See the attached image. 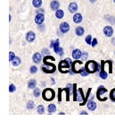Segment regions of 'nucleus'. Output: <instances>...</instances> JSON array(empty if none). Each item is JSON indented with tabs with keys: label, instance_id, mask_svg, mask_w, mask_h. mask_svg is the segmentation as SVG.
Returning <instances> with one entry per match:
<instances>
[{
	"label": "nucleus",
	"instance_id": "nucleus-1",
	"mask_svg": "<svg viewBox=\"0 0 115 121\" xmlns=\"http://www.w3.org/2000/svg\"><path fill=\"white\" fill-rule=\"evenodd\" d=\"M42 97L44 100H47V101H51L55 99L56 97V92L55 91L51 89V88H47L42 91Z\"/></svg>",
	"mask_w": 115,
	"mask_h": 121
},
{
	"label": "nucleus",
	"instance_id": "nucleus-2",
	"mask_svg": "<svg viewBox=\"0 0 115 121\" xmlns=\"http://www.w3.org/2000/svg\"><path fill=\"white\" fill-rule=\"evenodd\" d=\"M98 67H99L98 64L94 60L87 61L85 65L86 70H87L89 73H95V72H97Z\"/></svg>",
	"mask_w": 115,
	"mask_h": 121
},
{
	"label": "nucleus",
	"instance_id": "nucleus-3",
	"mask_svg": "<svg viewBox=\"0 0 115 121\" xmlns=\"http://www.w3.org/2000/svg\"><path fill=\"white\" fill-rule=\"evenodd\" d=\"M41 69L44 73H53L56 72V65L52 63H47V64H45L44 65H42Z\"/></svg>",
	"mask_w": 115,
	"mask_h": 121
},
{
	"label": "nucleus",
	"instance_id": "nucleus-4",
	"mask_svg": "<svg viewBox=\"0 0 115 121\" xmlns=\"http://www.w3.org/2000/svg\"><path fill=\"white\" fill-rule=\"evenodd\" d=\"M71 65L66 59H65V60L61 61V62L59 63V71L63 73H68L69 72L68 69L71 67Z\"/></svg>",
	"mask_w": 115,
	"mask_h": 121
},
{
	"label": "nucleus",
	"instance_id": "nucleus-5",
	"mask_svg": "<svg viewBox=\"0 0 115 121\" xmlns=\"http://www.w3.org/2000/svg\"><path fill=\"white\" fill-rule=\"evenodd\" d=\"M111 66H112V64L111 61H102V63H101V70L106 71L108 73H112Z\"/></svg>",
	"mask_w": 115,
	"mask_h": 121
},
{
	"label": "nucleus",
	"instance_id": "nucleus-6",
	"mask_svg": "<svg viewBox=\"0 0 115 121\" xmlns=\"http://www.w3.org/2000/svg\"><path fill=\"white\" fill-rule=\"evenodd\" d=\"M105 92H107L106 89L103 86H100L97 89V91H96V98H97L100 101H104V100H106L108 98H103V97H102Z\"/></svg>",
	"mask_w": 115,
	"mask_h": 121
},
{
	"label": "nucleus",
	"instance_id": "nucleus-7",
	"mask_svg": "<svg viewBox=\"0 0 115 121\" xmlns=\"http://www.w3.org/2000/svg\"><path fill=\"white\" fill-rule=\"evenodd\" d=\"M82 64V62L79 61V59H77L75 62H73V64L71 65V70L74 73H78L80 72V65Z\"/></svg>",
	"mask_w": 115,
	"mask_h": 121
},
{
	"label": "nucleus",
	"instance_id": "nucleus-8",
	"mask_svg": "<svg viewBox=\"0 0 115 121\" xmlns=\"http://www.w3.org/2000/svg\"><path fill=\"white\" fill-rule=\"evenodd\" d=\"M44 20H45V15L41 13H38V14L36 15V17H35V22H36L38 25L42 24L43 22H44Z\"/></svg>",
	"mask_w": 115,
	"mask_h": 121
},
{
	"label": "nucleus",
	"instance_id": "nucleus-9",
	"mask_svg": "<svg viewBox=\"0 0 115 121\" xmlns=\"http://www.w3.org/2000/svg\"><path fill=\"white\" fill-rule=\"evenodd\" d=\"M60 30L63 32V33H67L69 30H70V25H69L68 22H62L60 24Z\"/></svg>",
	"mask_w": 115,
	"mask_h": 121
},
{
	"label": "nucleus",
	"instance_id": "nucleus-10",
	"mask_svg": "<svg viewBox=\"0 0 115 121\" xmlns=\"http://www.w3.org/2000/svg\"><path fill=\"white\" fill-rule=\"evenodd\" d=\"M103 33L106 37H111L113 34V29L111 26H105L103 28Z\"/></svg>",
	"mask_w": 115,
	"mask_h": 121
},
{
	"label": "nucleus",
	"instance_id": "nucleus-11",
	"mask_svg": "<svg viewBox=\"0 0 115 121\" xmlns=\"http://www.w3.org/2000/svg\"><path fill=\"white\" fill-rule=\"evenodd\" d=\"M36 39V35L33 31H28L27 32V34H26V39H27V41H29V42H32V41H34V39Z\"/></svg>",
	"mask_w": 115,
	"mask_h": 121
},
{
	"label": "nucleus",
	"instance_id": "nucleus-12",
	"mask_svg": "<svg viewBox=\"0 0 115 121\" xmlns=\"http://www.w3.org/2000/svg\"><path fill=\"white\" fill-rule=\"evenodd\" d=\"M81 56H82V52L80 51V49L76 48V49H74L72 51V56L75 60L81 58Z\"/></svg>",
	"mask_w": 115,
	"mask_h": 121
},
{
	"label": "nucleus",
	"instance_id": "nucleus-13",
	"mask_svg": "<svg viewBox=\"0 0 115 121\" xmlns=\"http://www.w3.org/2000/svg\"><path fill=\"white\" fill-rule=\"evenodd\" d=\"M32 59H33V62H34L35 64H39L41 62V60H42V56L39 53L36 52L33 55V56H32Z\"/></svg>",
	"mask_w": 115,
	"mask_h": 121
},
{
	"label": "nucleus",
	"instance_id": "nucleus-14",
	"mask_svg": "<svg viewBox=\"0 0 115 121\" xmlns=\"http://www.w3.org/2000/svg\"><path fill=\"white\" fill-rule=\"evenodd\" d=\"M84 99H85V97H84V94H83L82 89L79 88L77 91V101H79L80 102L81 100H84Z\"/></svg>",
	"mask_w": 115,
	"mask_h": 121
},
{
	"label": "nucleus",
	"instance_id": "nucleus-15",
	"mask_svg": "<svg viewBox=\"0 0 115 121\" xmlns=\"http://www.w3.org/2000/svg\"><path fill=\"white\" fill-rule=\"evenodd\" d=\"M59 6H60V3L57 1V0H54V1H52L51 2L50 7H51L52 10H54V11H57V10L59 9Z\"/></svg>",
	"mask_w": 115,
	"mask_h": 121
},
{
	"label": "nucleus",
	"instance_id": "nucleus-16",
	"mask_svg": "<svg viewBox=\"0 0 115 121\" xmlns=\"http://www.w3.org/2000/svg\"><path fill=\"white\" fill-rule=\"evenodd\" d=\"M77 10H78V4L76 3H71V4H69V11L71 12V13H76Z\"/></svg>",
	"mask_w": 115,
	"mask_h": 121
},
{
	"label": "nucleus",
	"instance_id": "nucleus-17",
	"mask_svg": "<svg viewBox=\"0 0 115 121\" xmlns=\"http://www.w3.org/2000/svg\"><path fill=\"white\" fill-rule=\"evenodd\" d=\"M82 21V15L79 13H76L73 16V22L75 23H80Z\"/></svg>",
	"mask_w": 115,
	"mask_h": 121
},
{
	"label": "nucleus",
	"instance_id": "nucleus-18",
	"mask_svg": "<svg viewBox=\"0 0 115 121\" xmlns=\"http://www.w3.org/2000/svg\"><path fill=\"white\" fill-rule=\"evenodd\" d=\"M87 108H88L89 110H91V111H93V110H95V109L96 108V103H95V101H93V100L88 101V102L87 103Z\"/></svg>",
	"mask_w": 115,
	"mask_h": 121
},
{
	"label": "nucleus",
	"instance_id": "nucleus-19",
	"mask_svg": "<svg viewBox=\"0 0 115 121\" xmlns=\"http://www.w3.org/2000/svg\"><path fill=\"white\" fill-rule=\"evenodd\" d=\"M84 28L83 27H81V26H79V27H77L76 30H75V33L76 35L78 36H82V35L84 34Z\"/></svg>",
	"mask_w": 115,
	"mask_h": 121
},
{
	"label": "nucleus",
	"instance_id": "nucleus-20",
	"mask_svg": "<svg viewBox=\"0 0 115 121\" xmlns=\"http://www.w3.org/2000/svg\"><path fill=\"white\" fill-rule=\"evenodd\" d=\"M56 60V58L54 57V56H46L45 57H44V59H43V61H44V63L45 64H47V63H51V62H49V61H55Z\"/></svg>",
	"mask_w": 115,
	"mask_h": 121
},
{
	"label": "nucleus",
	"instance_id": "nucleus-21",
	"mask_svg": "<svg viewBox=\"0 0 115 121\" xmlns=\"http://www.w3.org/2000/svg\"><path fill=\"white\" fill-rule=\"evenodd\" d=\"M54 51L56 52L57 55H59L60 56H63V48H60V47H57V48H54Z\"/></svg>",
	"mask_w": 115,
	"mask_h": 121
},
{
	"label": "nucleus",
	"instance_id": "nucleus-22",
	"mask_svg": "<svg viewBox=\"0 0 115 121\" xmlns=\"http://www.w3.org/2000/svg\"><path fill=\"white\" fill-rule=\"evenodd\" d=\"M37 85V82L33 80V79H31L30 80L29 82H28V87L30 88V89H35V87Z\"/></svg>",
	"mask_w": 115,
	"mask_h": 121
},
{
	"label": "nucleus",
	"instance_id": "nucleus-23",
	"mask_svg": "<svg viewBox=\"0 0 115 121\" xmlns=\"http://www.w3.org/2000/svg\"><path fill=\"white\" fill-rule=\"evenodd\" d=\"M63 16H64V12L63 11V10L58 9L56 13V17L57 18V19H62Z\"/></svg>",
	"mask_w": 115,
	"mask_h": 121
},
{
	"label": "nucleus",
	"instance_id": "nucleus-24",
	"mask_svg": "<svg viewBox=\"0 0 115 121\" xmlns=\"http://www.w3.org/2000/svg\"><path fill=\"white\" fill-rule=\"evenodd\" d=\"M47 110H48V112L52 114V113L56 112V106L55 104H50L49 106H48V108H47Z\"/></svg>",
	"mask_w": 115,
	"mask_h": 121
},
{
	"label": "nucleus",
	"instance_id": "nucleus-25",
	"mask_svg": "<svg viewBox=\"0 0 115 121\" xmlns=\"http://www.w3.org/2000/svg\"><path fill=\"white\" fill-rule=\"evenodd\" d=\"M32 4L34 5L36 8H39L42 5V0H33L32 1Z\"/></svg>",
	"mask_w": 115,
	"mask_h": 121
},
{
	"label": "nucleus",
	"instance_id": "nucleus-26",
	"mask_svg": "<svg viewBox=\"0 0 115 121\" xmlns=\"http://www.w3.org/2000/svg\"><path fill=\"white\" fill-rule=\"evenodd\" d=\"M59 45H60V40L59 39H56V40H52L51 44H50V47L53 48H55L59 47Z\"/></svg>",
	"mask_w": 115,
	"mask_h": 121
},
{
	"label": "nucleus",
	"instance_id": "nucleus-27",
	"mask_svg": "<svg viewBox=\"0 0 115 121\" xmlns=\"http://www.w3.org/2000/svg\"><path fill=\"white\" fill-rule=\"evenodd\" d=\"M91 88H89L88 89V91H87V95H86V97H85V99L82 101L80 103V105H85L86 103H87V99H88V97H89V95H90V91H91Z\"/></svg>",
	"mask_w": 115,
	"mask_h": 121
},
{
	"label": "nucleus",
	"instance_id": "nucleus-28",
	"mask_svg": "<svg viewBox=\"0 0 115 121\" xmlns=\"http://www.w3.org/2000/svg\"><path fill=\"white\" fill-rule=\"evenodd\" d=\"M63 91H64V92H65V94H66V100L68 101V100H70V94H71V91H70L68 87L64 88Z\"/></svg>",
	"mask_w": 115,
	"mask_h": 121
},
{
	"label": "nucleus",
	"instance_id": "nucleus-29",
	"mask_svg": "<svg viewBox=\"0 0 115 121\" xmlns=\"http://www.w3.org/2000/svg\"><path fill=\"white\" fill-rule=\"evenodd\" d=\"M20 63H21V59H20V57L16 56V57L14 58V60L13 61V66H18V65H20Z\"/></svg>",
	"mask_w": 115,
	"mask_h": 121
},
{
	"label": "nucleus",
	"instance_id": "nucleus-30",
	"mask_svg": "<svg viewBox=\"0 0 115 121\" xmlns=\"http://www.w3.org/2000/svg\"><path fill=\"white\" fill-rule=\"evenodd\" d=\"M34 101H32V100H30V101H28V103H27V108L28 109H33L34 108Z\"/></svg>",
	"mask_w": 115,
	"mask_h": 121
},
{
	"label": "nucleus",
	"instance_id": "nucleus-31",
	"mask_svg": "<svg viewBox=\"0 0 115 121\" xmlns=\"http://www.w3.org/2000/svg\"><path fill=\"white\" fill-rule=\"evenodd\" d=\"M79 73H80V75H82V76H87L88 75V72L86 70L85 67H83V68H81L80 69V72H79Z\"/></svg>",
	"mask_w": 115,
	"mask_h": 121
},
{
	"label": "nucleus",
	"instance_id": "nucleus-32",
	"mask_svg": "<svg viewBox=\"0 0 115 121\" xmlns=\"http://www.w3.org/2000/svg\"><path fill=\"white\" fill-rule=\"evenodd\" d=\"M37 111H38V114H43V113L45 112V108H44V106H43V105H39V106H38Z\"/></svg>",
	"mask_w": 115,
	"mask_h": 121
},
{
	"label": "nucleus",
	"instance_id": "nucleus-33",
	"mask_svg": "<svg viewBox=\"0 0 115 121\" xmlns=\"http://www.w3.org/2000/svg\"><path fill=\"white\" fill-rule=\"evenodd\" d=\"M58 101L61 102L62 101V99H63V89H59L58 90Z\"/></svg>",
	"mask_w": 115,
	"mask_h": 121
},
{
	"label": "nucleus",
	"instance_id": "nucleus-34",
	"mask_svg": "<svg viewBox=\"0 0 115 121\" xmlns=\"http://www.w3.org/2000/svg\"><path fill=\"white\" fill-rule=\"evenodd\" d=\"M110 99L112 100V101H115V88L112 89L110 92Z\"/></svg>",
	"mask_w": 115,
	"mask_h": 121
},
{
	"label": "nucleus",
	"instance_id": "nucleus-35",
	"mask_svg": "<svg viewBox=\"0 0 115 121\" xmlns=\"http://www.w3.org/2000/svg\"><path fill=\"white\" fill-rule=\"evenodd\" d=\"M40 94H41V91H40L39 89H35L34 91H33V95L38 98V97L40 96Z\"/></svg>",
	"mask_w": 115,
	"mask_h": 121
},
{
	"label": "nucleus",
	"instance_id": "nucleus-36",
	"mask_svg": "<svg viewBox=\"0 0 115 121\" xmlns=\"http://www.w3.org/2000/svg\"><path fill=\"white\" fill-rule=\"evenodd\" d=\"M86 42L88 45H91V43H92V37H91V35H87L86 37Z\"/></svg>",
	"mask_w": 115,
	"mask_h": 121
},
{
	"label": "nucleus",
	"instance_id": "nucleus-37",
	"mask_svg": "<svg viewBox=\"0 0 115 121\" xmlns=\"http://www.w3.org/2000/svg\"><path fill=\"white\" fill-rule=\"evenodd\" d=\"M16 56L14 55V53L13 52H10L9 53V61H11V62H13L14 60V58H15Z\"/></svg>",
	"mask_w": 115,
	"mask_h": 121
},
{
	"label": "nucleus",
	"instance_id": "nucleus-38",
	"mask_svg": "<svg viewBox=\"0 0 115 121\" xmlns=\"http://www.w3.org/2000/svg\"><path fill=\"white\" fill-rule=\"evenodd\" d=\"M87 56H88V54H87V52H82V56H81V59L82 60H87Z\"/></svg>",
	"mask_w": 115,
	"mask_h": 121
},
{
	"label": "nucleus",
	"instance_id": "nucleus-39",
	"mask_svg": "<svg viewBox=\"0 0 115 121\" xmlns=\"http://www.w3.org/2000/svg\"><path fill=\"white\" fill-rule=\"evenodd\" d=\"M37 71H38V68H37V66H35V65H32V66H30V72L31 73H37Z\"/></svg>",
	"mask_w": 115,
	"mask_h": 121
},
{
	"label": "nucleus",
	"instance_id": "nucleus-40",
	"mask_svg": "<svg viewBox=\"0 0 115 121\" xmlns=\"http://www.w3.org/2000/svg\"><path fill=\"white\" fill-rule=\"evenodd\" d=\"M16 91V87L14 84H11L10 86H9V91L10 92H14V91Z\"/></svg>",
	"mask_w": 115,
	"mask_h": 121
},
{
	"label": "nucleus",
	"instance_id": "nucleus-41",
	"mask_svg": "<svg viewBox=\"0 0 115 121\" xmlns=\"http://www.w3.org/2000/svg\"><path fill=\"white\" fill-rule=\"evenodd\" d=\"M42 54L44 55V56H48V55H49V50H48L47 48H43Z\"/></svg>",
	"mask_w": 115,
	"mask_h": 121
},
{
	"label": "nucleus",
	"instance_id": "nucleus-42",
	"mask_svg": "<svg viewBox=\"0 0 115 121\" xmlns=\"http://www.w3.org/2000/svg\"><path fill=\"white\" fill-rule=\"evenodd\" d=\"M96 45H97V39L95 38V39H92V43H91V46H92L93 48H95Z\"/></svg>",
	"mask_w": 115,
	"mask_h": 121
},
{
	"label": "nucleus",
	"instance_id": "nucleus-43",
	"mask_svg": "<svg viewBox=\"0 0 115 121\" xmlns=\"http://www.w3.org/2000/svg\"><path fill=\"white\" fill-rule=\"evenodd\" d=\"M66 60L68 61V62L70 63V64H71V65H72V62H71V60L70 58H66Z\"/></svg>",
	"mask_w": 115,
	"mask_h": 121
},
{
	"label": "nucleus",
	"instance_id": "nucleus-44",
	"mask_svg": "<svg viewBox=\"0 0 115 121\" xmlns=\"http://www.w3.org/2000/svg\"><path fill=\"white\" fill-rule=\"evenodd\" d=\"M111 43L113 44V45H115V38H113V39H111Z\"/></svg>",
	"mask_w": 115,
	"mask_h": 121
},
{
	"label": "nucleus",
	"instance_id": "nucleus-45",
	"mask_svg": "<svg viewBox=\"0 0 115 121\" xmlns=\"http://www.w3.org/2000/svg\"><path fill=\"white\" fill-rule=\"evenodd\" d=\"M81 114H83V115H85V114H87V113L86 112V111H82V112H81Z\"/></svg>",
	"mask_w": 115,
	"mask_h": 121
},
{
	"label": "nucleus",
	"instance_id": "nucleus-46",
	"mask_svg": "<svg viewBox=\"0 0 115 121\" xmlns=\"http://www.w3.org/2000/svg\"><path fill=\"white\" fill-rule=\"evenodd\" d=\"M95 1H96V0H90V2H91V3H95Z\"/></svg>",
	"mask_w": 115,
	"mask_h": 121
},
{
	"label": "nucleus",
	"instance_id": "nucleus-47",
	"mask_svg": "<svg viewBox=\"0 0 115 121\" xmlns=\"http://www.w3.org/2000/svg\"><path fill=\"white\" fill-rule=\"evenodd\" d=\"M11 18H12V16H11V15H9V22H11Z\"/></svg>",
	"mask_w": 115,
	"mask_h": 121
},
{
	"label": "nucleus",
	"instance_id": "nucleus-48",
	"mask_svg": "<svg viewBox=\"0 0 115 121\" xmlns=\"http://www.w3.org/2000/svg\"><path fill=\"white\" fill-rule=\"evenodd\" d=\"M51 82H53V83H55V80H54V79H51Z\"/></svg>",
	"mask_w": 115,
	"mask_h": 121
},
{
	"label": "nucleus",
	"instance_id": "nucleus-49",
	"mask_svg": "<svg viewBox=\"0 0 115 121\" xmlns=\"http://www.w3.org/2000/svg\"><path fill=\"white\" fill-rule=\"evenodd\" d=\"M113 1H114V3H115V0H113Z\"/></svg>",
	"mask_w": 115,
	"mask_h": 121
}]
</instances>
